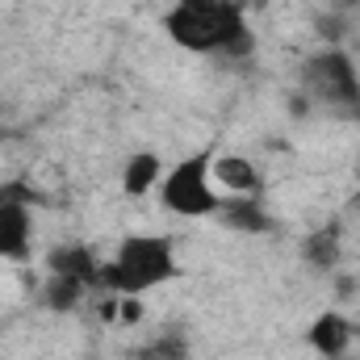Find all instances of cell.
<instances>
[{"label": "cell", "instance_id": "4fadbf2b", "mask_svg": "<svg viewBox=\"0 0 360 360\" xmlns=\"http://www.w3.org/2000/svg\"><path fill=\"white\" fill-rule=\"evenodd\" d=\"M340 239H335V231H319V235H310L306 243H302V256L314 264V269H331L335 260H340V248H335Z\"/></svg>", "mask_w": 360, "mask_h": 360}, {"label": "cell", "instance_id": "7c38bea8", "mask_svg": "<svg viewBox=\"0 0 360 360\" xmlns=\"http://www.w3.org/2000/svg\"><path fill=\"white\" fill-rule=\"evenodd\" d=\"M139 360H188V335L184 331H160L151 344L139 348Z\"/></svg>", "mask_w": 360, "mask_h": 360}, {"label": "cell", "instance_id": "30bf717a", "mask_svg": "<svg viewBox=\"0 0 360 360\" xmlns=\"http://www.w3.org/2000/svg\"><path fill=\"white\" fill-rule=\"evenodd\" d=\"M218 218H222L226 226H235V231H252V235H260V231H269V226H272V218L264 214V205H260L256 197H235V201H222Z\"/></svg>", "mask_w": 360, "mask_h": 360}, {"label": "cell", "instance_id": "5bb4252c", "mask_svg": "<svg viewBox=\"0 0 360 360\" xmlns=\"http://www.w3.org/2000/svg\"><path fill=\"white\" fill-rule=\"evenodd\" d=\"M8 193H13V188H4V184H0V197H8Z\"/></svg>", "mask_w": 360, "mask_h": 360}, {"label": "cell", "instance_id": "52a82bcc", "mask_svg": "<svg viewBox=\"0 0 360 360\" xmlns=\"http://www.w3.org/2000/svg\"><path fill=\"white\" fill-rule=\"evenodd\" d=\"M352 340H356L352 323H348L344 314H335V310L319 314V319H314V327H310V348H314L323 360H340L344 352H348V344H352Z\"/></svg>", "mask_w": 360, "mask_h": 360}, {"label": "cell", "instance_id": "277c9868", "mask_svg": "<svg viewBox=\"0 0 360 360\" xmlns=\"http://www.w3.org/2000/svg\"><path fill=\"white\" fill-rule=\"evenodd\" d=\"M302 89L310 101H319L327 109H360V72L344 51H323V55L306 59Z\"/></svg>", "mask_w": 360, "mask_h": 360}, {"label": "cell", "instance_id": "8992f818", "mask_svg": "<svg viewBox=\"0 0 360 360\" xmlns=\"http://www.w3.org/2000/svg\"><path fill=\"white\" fill-rule=\"evenodd\" d=\"M214 184L231 197H260V168L248 155H214Z\"/></svg>", "mask_w": 360, "mask_h": 360}, {"label": "cell", "instance_id": "6da1fadb", "mask_svg": "<svg viewBox=\"0 0 360 360\" xmlns=\"http://www.w3.org/2000/svg\"><path fill=\"white\" fill-rule=\"evenodd\" d=\"M168 38L193 55H248L252 30L235 0H176L164 13Z\"/></svg>", "mask_w": 360, "mask_h": 360}, {"label": "cell", "instance_id": "5b68a950", "mask_svg": "<svg viewBox=\"0 0 360 360\" xmlns=\"http://www.w3.org/2000/svg\"><path fill=\"white\" fill-rule=\"evenodd\" d=\"M30 248H34V214L30 205L8 193L0 197V260H30Z\"/></svg>", "mask_w": 360, "mask_h": 360}, {"label": "cell", "instance_id": "3957f363", "mask_svg": "<svg viewBox=\"0 0 360 360\" xmlns=\"http://www.w3.org/2000/svg\"><path fill=\"white\" fill-rule=\"evenodd\" d=\"M160 201L180 218H214L222 210V193L214 184V151H193L172 164L160 180Z\"/></svg>", "mask_w": 360, "mask_h": 360}, {"label": "cell", "instance_id": "9c48e42d", "mask_svg": "<svg viewBox=\"0 0 360 360\" xmlns=\"http://www.w3.org/2000/svg\"><path fill=\"white\" fill-rule=\"evenodd\" d=\"M164 180V168H160V155L155 151H134L122 168V188L126 197H147L155 184Z\"/></svg>", "mask_w": 360, "mask_h": 360}, {"label": "cell", "instance_id": "ba28073f", "mask_svg": "<svg viewBox=\"0 0 360 360\" xmlns=\"http://www.w3.org/2000/svg\"><path fill=\"white\" fill-rule=\"evenodd\" d=\"M46 269L59 272V276H76V281H84V285H101V264L92 260L89 248H80V243H63V248H55L51 260H46Z\"/></svg>", "mask_w": 360, "mask_h": 360}, {"label": "cell", "instance_id": "7a4b0ae2", "mask_svg": "<svg viewBox=\"0 0 360 360\" xmlns=\"http://www.w3.org/2000/svg\"><path fill=\"white\" fill-rule=\"evenodd\" d=\"M176 276V252L172 239L164 235H126L117 243L113 264L101 269V285L122 293V297H139L147 289H160Z\"/></svg>", "mask_w": 360, "mask_h": 360}, {"label": "cell", "instance_id": "8fae6325", "mask_svg": "<svg viewBox=\"0 0 360 360\" xmlns=\"http://www.w3.org/2000/svg\"><path fill=\"white\" fill-rule=\"evenodd\" d=\"M84 289H89L84 281L51 272V281L42 285V306H46V310H59V314H68V310H76V306L84 302Z\"/></svg>", "mask_w": 360, "mask_h": 360}]
</instances>
